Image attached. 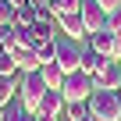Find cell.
Here are the masks:
<instances>
[{"label": "cell", "instance_id": "1", "mask_svg": "<svg viewBox=\"0 0 121 121\" xmlns=\"http://www.w3.org/2000/svg\"><path fill=\"white\" fill-rule=\"evenodd\" d=\"M14 86H18V96H14V100H22V107H25L29 114H39V103H43V96H46L43 71H18V75H14Z\"/></svg>", "mask_w": 121, "mask_h": 121}, {"label": "cell", "instance_id": "2", "mask_svg": "<svg viewBox=\"0 0 121 121\" xmlns=\"http://www.w3.org/2000/svg\"><path fill=\"white\" fill-rule=\"evenodd\" d=\"M86 103H89L93 121H121V93L117 89H96Z\"/></svg>", "mask_w": 121, "mask_h": 121}, {"label": "cell", "instance_id": "3", "mask_svg": "<svg viewBox=\"0 0 121 121\" xmlns=\"http://www.w3.org/2000/svg\"><path fill=\"white\" fill-rule=\"evenodd\" d=\"M60 93H64L68 103H86V100L96 93V82H93V75H86V71H71V75H64Z\"/></svg>", "mask_w": 121, "mask_h": 121}, {"label": "cell", "instance_id": "4", "mask_svg": "<svg viewBox=\"0 0 121 121\" xmlns=\"http://www.w3.org/2000/svg\"><path fill=\"white\" fill-rule=\"evenodd\" d=\"M82 50H86V46H78V39H71V36H57V64L64 68V75L78 71V64H82Z\"/></svg>", "mask_w": 121, "mask_h": 121}, {"label": "cell", "instance_id": "5", "mask_svg": "<svg viewBox=\"0 0 121 121\" xmlns=\"http://www.w3.org/2000/svg\"><path fill=\"white\" fill-rule=\"evenodd\" d=\"M93 82H96V89H117L121 86V60L117 57H107L103 68L93 75Z\"/></svg>", "mask_w": 121, "mask_h": 121}, {"label": "cell", "instance_id": "6", "mask_svg": "<svg viewBox=\"0 0 121 121\" xmlns=\"http://www.w3.org/2000/svg\"><path fill=\"white\" fill-rule=\"evenodd\" d=\"M78 14L86 22V32H100L107 25V11L100 7V0H82V4H78Z\"/></svg>", "mask_w": 121, "mask_h": 121}, {"label": "cell", "instance_id": "7", "mask_svg": "<svg viewBox=\"0 0 121 121\" xmlns=\"http://www.w3.org/2000/svg\"><path fill=\"white\" fill-rule=\"evenodd\" d=\"M89 46H93L100 57H114V50H117V32H110V29L103 25L100 32H89Z\"/></svg>", "mask_w": 121, "mask_h": 121}, {"label": "cell", "instance_id": "8", "mask_svg": "<svg viewBox=\"0 0 121 121\" xmlns=\"http://www.w3.org/2000/svg\"><path fill=\"white\" fill-rule=\"evenodd\" d=\"M57 29H60V36H71V39L89 36V32H86V22H82L78 11H71V14H57Z\"/></svg>", "mask_w": 121, "mask_h": 121}, {"label": "cell", "instance_id": "9", "mask_svg": "<svg viewBox=\"0 0 121 121\" xmlns=\"http://www.w3.org/2000/svg\"><path fill=\"white\" fill-rule=\"evenodd\" d=\"M64 107H68V100H64L60 89H46V96H43V103H39V110L50 114V117H64Z\"/></svg>", "mask_w": 121, "mask_h": 121}, {"label": "cell", "instance_id": "10", "mask_svg": "<svg viewBox=\"0 0 121 121\" xmlns=\"http://www.w3.org/2000/svg\"><path fill=\"white\" fill-rule=\"evenodd\" d=\"M0 121H36V114H29L22 100H11L7 107H0Z\"/></svg>", "mask_w": 121, "mask_h": 121}, {"label": "cell", "instance_id": "11", "mask_svg": "<svg viewBox=\"0 0 121 121\" xmlns=\"http://www.w3.org/2000/svg\"><path fill=\"white\" fill-rule=\"evenodd\" d=\"M39 71H43V82H46V89H60V86H64V68H60L57 60L43 64Z\"/></svg>", "mask_w": 121, "mask_h": 121}, {"label": "cell", "instance_id": "12", "mask_svg": "<svg viewBox=\"0 0 121 121\" xmlns=\"http://www.w3.org/2000/svg\"><path fill=\"white\" fill-rule=\"evenodd\" d=\"M14 60H18V71H39V57L32 46H18L14 50Z\"/></svg>", "mask_w": 121, "mask_h": 121}, {"label": "cell", "instance_id": "13", "mask_svg": "<svg viewBox=\"0 0 121 121\" xmlns=\"http://www.w3.org/2000/svg\"><path fill=\"white\" fill-rule=\"evenodd\" d=\"M103 60H107V57H100L93 46H86V50H82V64H78V71H86V75H96V71L103 68Z\"/></svg>", "mask_w": 121, "mask_h": 121}, {"label": "cell", "instance_id": "14", "mask_svg": "<svg viewBox=\"0 0 121 121\" xmlns=\"http://www.w3.org/2000/svg\"><path fill=\"white\" fill-rule=\"evenodd\" d=\"M14 29H32L36 25V7H29V4H22V7H14V22H11Z\"/></svg>", "mask_w": 121, "mask_h": 121}, {"label": "cell", "instance_id": "15", "mask_svg": "<svg viewBox=\"0 0 121 121\" xmlns=\"http://www.w3.org/2000/svg\"><path fill=\"white\" fill-rule=\"evenodd\" d=\"M0 75H4V78H14L18 75V60H14L11 50H0Z\"/></svg>", "mask_w": 121, "mask_h": 121}, {"label": "cell", "instance_id": "16", "mask_svg": "<svg viewBox=\"0 0 121 121\" xmlns=\"http://www.w3.org/2000/svg\"><path fill=\"white\" fill-rule=\"evenodd\" d=\"M14 96H18V86H14V78H4V75H0V107H7Z\"/></svg>", "mask_w": 121, "mask_h": 121}, {"label": "cell", "instance_id": "17", "mask_svg": "<svg viewBox=\"0 0 121 121\" xmlns=\"http://www.w3.org/2000/svg\"><path fill=\"white\" fill-rule=\"evenodd\" d=\"M36 57H39V68H43V64H50V60H57V39H50V43L36 46Z\"/></svg>", "mask_w": 121, "mask_h": 121}, {"label": "cell", "instance_id": "18", "mask_svg": "<svg viewBox=\"0 0 121 121\" xmlns=\"http://www.w3.org/2000/svg\"><path fill=\"white\" fill-rule=\"evenodd\" d=\"M89 117V103H68L64 107V121H82Z\"/></svg>", "mask_w": 121, "mask_h": 121}, {"label": "cell", "instance_id": "19", "mask_svg": "<svg viewBox=\"0 0 121 121\" xmlns=\"http://www.w3.org/2000/svg\"><path fill=\"white\" fill-rule=\"evenodd\" d=\"M78 4L82 0H50V11L53 14H71V11H78Z\"/></svg>", "mask_w": 121, "mask_h": 121}, {"label": "cell", "instance_id": "20", "mask_svg": "<svg viewBox=\"0 0 121 121\" xmlns=\"http://www.w3.org/2000/svg\"><path fill=\"white\" fill-rule=\"evenodd\" d=\"M14 22V4L11 0H0V25H11Z\"/></svg>", "mask_w": 121, "mask_h": 121}, {"label": "cell", "instance_id": "21", "mask_svg": "<svg viewBox=\"0 0 121 121\" xmlns=\"http://www.w3.org/2000/svg\"><path fill=\"white\" fill-rule=\"evenodd\" d=\"M107 29H110V32H121V7H114V11L107 14Z\"/></svg>", "mask_w": 121, "mask_h": 121}, {"label": "cell", "instance_id": "22", "mask_svg": "<svg viewBox=\"0 0 121 121\" xmlns=\"http://www.w3.org/2000/svg\"><path fill=\"white\" fill-rule=\"evenodd\" d=\"M100 7H103V11H107V14H110V11H114V7H121V0H100Z\"/></svg>", "mask_w": 121, "mask_h": 121}, {"label": "cell", "instance_id": "23", "mask_svg": "<svg viewBox=\"0 0 121 121\" xmlns=\"http://www.w3.org/2000/svg\"><path fill=\"white\" fill-rule=\"evenodd\" d=\"M29 7H36V11H43V7H50V0H29Z\"/></svg>", "mask_w": 121, "mask_h": 121}, {"label": "cell", "instance_id": "24", "mask_svg": "<svg viewBox=\"0 0 121 121\" xmlns=\"http://www.w3.org/2000/svg\"><path fill=\"white\" fill-rule=\"evenodd\" d=\"M7 36H11V25H0V46L7 43Z\"/></svg>", "mask_w": 121, "mask_h": 121}, {"label": "cell", "instance_id": "25", "mask_svg": "<svg viewBox=\"0 0 121 121\" xmlns=\"http://www.w3.org/2000/svg\"><path fill=\"white\" fill-rule=\"evenodd\" d=\"M36 121H60V117H50V114H43V110H39V114H36Z\"/></svg>", "mask_w": 121, "mask_h": 121}, {"label": "cell", "instance_id": "26", "mask_svg": "<svg viewBox=\"0 0 121 121\" xmlns=\"http://www.w3.org/2000/svg\"><path fill=\"white\" fill-rule=\"evenodd\" d=\"M114 57L121 60V32H117V50H114Z\"/></svg>", "mask_w": 121, "mask_h": 121}, {"label": "cell", "instance_id": "27", "mask_svg": "<svg viewBox=\"0 0 121 121\" xmlns=\"http://www.w3.org/2000/svg\"><path fill=\"white\" fill-rule=\"evenodd\" d=\"M11 4H14V7H22V4H29V0H11Z\"/></svg>", "mask_w": 121, "mask_h": 121}, {"label": "cell", "instance_id": "28", "mask_svg": "<svg viewBox=\"0 0 121 121\" xmlns=\"http://www.w3.org/2000/svg\"><path fill=\"white\" fill-rule=\"evenodd\" d=\"M82 121H93V117H82Z\"/></svg>", "mask_w": 121, "mask_h": 121}]
</instances>
